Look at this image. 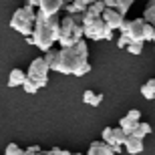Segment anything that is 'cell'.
Wrapping results in <instances>:
<instances>
[{"mask_svg":"<svg viewBox=\"0 0 155 155\" xmlns=\"http://www.w3.org/2000/svg\"><path fill=\"white\" fill-rule=\"evenodd\" d=\"M91 71L89 63V46L85 40H79L77 45L69 48H61V63H58V73L63 75H75L83 77Z\"/></svg>","mask_w":155,"mask_h":155,"instance_id":"obj_1","label":"cell"},{"mask_svg":"<svg viewBox=\"0 0 155 155\" xmlns=\"http://www.w3.org/2000/svg\"><path fill=\"white\" fill-rule=\"evenodd\" d=\"M61 35V16L58 14H52V16H46L36 8V20H35V30L30 35L32 45L40 51H48L52 48V45L58 40Z\"/></svg>","mask_w":155,"mask_h":155,"instance_id":"obj_2","label":"cell"},{"mask_svg":"<svg viewBox=\"0 0 155 155\" xmlns=\"http://www.w3.org/2000/svg\"><path fill=\"white\" fill-rule=\"evenodd\" d=\"M83 14H64L61 18V35H58V45L61 48H69L83 40Z\"/></svg>","mask_w":155,"mask_h":155,"instance_id":"obj_3","label":"cell"},{"mask_svg":"<svg viewBox=\"0 0 155 155\" xmlns=\"http://www.w3.org/2000/svg\"><path fill=\"white\" fill-rule=\"evenodd\" d=\"M35 20H36V8L30 4L20 6L10 18V28L20 32L22 36H30L35 30Z\"/></svg>","mask_w":155,"mask_h":155,"instance_id":"obj_4","label":"cell"},{"mask_svg":"<svg viewBox=\"0 0 155 155\" xmlns=\"http://www.w3.org/2000/svg\"><path fill=\"white\" fill-rule=\"evenodd\" d=\"M83 32L89 40H113V32L107 24L103 22V18H97V20H91V22L83 24Z\"/></svg>","mask_w":155,"mask_h":155,"instance_id":"obj_5","label":"cell"},{"mask_svg":"<svg viewBox=\"0 0 155 155\" xmlns=\"http://www.w3.org/2000/svg\"><path fill=\"white\" fill-rule=\"evenodd\" d=\"M48 73H51V69H48L45 57H38V58H35V61L30 63L28 71H26V79L35 81L36 85L42 89V87L48 85Z\"/></svg>","mask_w":155,"mask_h":155,"instance_id":"obj_6","label":"cell"},{"mask_svg":"<svg viewBox=\"0 0 155 155\" xmlns=\"http://www.w3.org/2000/svg\"><path fill=\"white\" fill-rule=\"evenodd\" d=\"M143 26H145V20L143 18H135V20H125L121 24L119 32L125 35L131 42H145L143 38Z\"/></svg>","mask_w":155,"mask_h":155,"instance_id":"obj_7","label":"cell"},{"mask_svg":"<svg viewBox=\"0 0 155 155\" xmlns=\"http://www.w3.org/2000/svg\"><path fill=\"white\" fill-rule=\"evenodd\" d=\"M101 18H103V22L107 24L111 30H119L121 24L125 22V14L119 12V10H115V8H105Z\"/></svg>","mask_w":155,"mask_h":155,"instance_id":"obj_8","label":"cell"},{"mask_svg":"<svg viewBox=\"0 0 155 155\" xmlns=\"http://www.w3.org/2000/svg\"><path fill=\"white\" fill-rule=\"evenodd\" d=\"M105 8H107V6H105L103 0H95V2H93V4L85 10V14H83V24L101 18V16H103V10H105Z\"/></svg>","mask_w":155,"mask_h":155,"instance_id":"obj_9","label":"cell"},{"mask_svg":"<svg viewBox=\"0 0 155 155\" xmlns=\"http://www.w3.org/2000/svg\"><path fill=\"white\" fill-rule=\"evenodd\" d=\"M64 2L63 0H38V10L46 16H52V14H58L63 10Z\"/></svg>","mask_w":155,"mask_h":155,"instance_id":"obj_10","label":"cell"},{"mask_svg":"<svg viewBox=\"0 0 155 155\" xmlns=\"http://www.w3.org/2000/svg\"><path fill=\"white\" fill-rule=\"evenodd\" d=\"M87 155H117V153L111 149V145H107L105 141H93V143L89 145Z\"/></svg>","mask_w":155,"mask_h":155,"instance_id":"obj_11","label":"cell"},{"mask_svg":"<svg viewBox=\"0 0 155 155\" xmlns=\"http://www.w3.org/2000/svg\"><path fill=\"white\" fill-rule=\"evenodd\" d=\"M123 147H125L127 153L137 155V153H141V151H143V139H137V137H133V135H127Z\"/></svg>","mask_w":155,"mask_h":155,"instance_id":"obj_12","label":"cell"},{"mask_svg":"<svg viewBox=\"0 0 155 155\" xmlns=\"http://www.w3.org/2000/svg\"><path fill=\"white\" fill-rule=\"evenodd\" d=\"M45 61L48 64V69L58 73V63H61V48H48L45 52Z\"/></svg>","mask_w":155,"mask_h":155,"instance_id":"obj_13","label":"cell"},{"mask_svg":"<svg viewBox=\"0 0 155 155\" xmlns=\"http://www.w3.org/2000/svg\"><path fill=\"white\" fill-rule=\"evenodd\" d=\"M103 101V93H97V91H85L83 93V103L89 105V107H99Z\"/></svg>","mask_w":155,"mask_h":155,"instance_id":"obj_14","label":"cell"},{"mask_svg":"<svg viewBox=\"0 0 155 155\" xmlns=\"http://www.w3.org/2000/svg\"><path fill=\"white\" fill-rule=\"evenodd\" d=\"M103 2H105L107 8H115V10L127 14V10L131 8V4L135 2V0H103Z\"/></svg>","mask_w":155,"mask_h":155,"instance_id":"obj_15","label":"cell"},{"mask_svg":"<svg viewBox=\"0 0 155 155\" xmlns=\"http://www.w3.org/2000/svg\"><path fill=\"white\" fill-rule=\"evenodd\" d=\"M24 81H26V73L22 69H12L8 75V87H22Z\"/></svg>","mask_w":155,"mask_h":155,"instance_id":"obj_16","label":"cell"},{"mask_svg":"<svg viewBox=\"0 0 155 155\" xmlns=\"http://www.w3.org/2000/svg\"><path fill=\"white\" fill-rule=\"evenodd\" d=\"M125 139H127V133L123 131L119 125H117V127H113V137H111V141H109L107 145H111V147H115V145H121V147H123Z\"/></svg>","mask_w":155,"mask_h":155,"instance_id":"obj_17","label":"cell"},{"mask_svg":"<svg viewBox=\"0 0 155 155\" xmlns=\"http://www.w3.org/2000/svg\"><path fill=\"white\" fill-rule=\"evenodd\" d=\"M149 133H151V125H149V123H141V121H139L137 125H135V129H133L131 135H133V137H137V139H145Z\"/></svg>","mask_w":155,"mask_h":155,"instance_id":"obj_18","label":"cell"},{"mask_svg":"<svg viewBox=\"0 0 155 155\" xmlns=\"http://www.w3.org/2000/svg\"><path fill=\"white\" fill-rule=\"evenodd\" d=\"M141 95H143L147 101H153L155 99V79H149L143 87H141Z\"/></svg>","mask_w":155,"mask_h":155,"instance_id":"obj_19","label":"cell"},{"mask_svg":"<svg viewBox=\"0 0 155 155\" xmlns=\"http://www.w3.org/2000/svg\"><path fill=\"white\" fill-rule=\"evenodd\" d=\"M141 18H143L145 22L155 24V0H149V2H147V6H145L143 16H141Z\"/></svg>","mask_w":155,"mask_h":155,"instance_id":"obj_20","label":"cell"},{"mask_svg":"<svg viewBox=\"0 0 155 155\" xmlns=\"http://www.w3.org/2000/svg\"><path fill=\"white\" fill-rule=\"evenodd\" d=\"M135 125H137V123H135V121H131V119H127V117H121V121H119V127L127 133V135H131V133H133Z\"/></svg>","mask_w":155,"mask_h":155,"instance_id":"obj_21","label":"cell"},{"mask_svg":"<svg viewBox=\"0 0 155 155\" xmlns=\"http://www.w3.org/2000/svg\"><path fill=\"white\" fill-rule=\"evenodd\" d=\"M143 38L145 40H151V42L155 40V24L145 22V26H143Z\"/></svg>","mask_w":155,"mask_h":155,"instance_id":"obj_22","label":"cell"},{"mask_svg":"<svg viewBox=\"0 0 155 155\" xmlns=\"http://www.w3.org/2000/svg\"><path fill=\"white\" fill-rule=\"evenodd\" d=\"M93 2H95V0H73V4H75V8H77L79 14H85V10L93 4Z\"/></svg>","mask_w":155,"mask_h":155,"instance_id":"obj_23","label":"cell"},{"mask_svg":"<svg viewBox=\"0 0 155 155\" xmlns=\"http://www.w3.org/2000/svg\"><path fill=\"white\" fill-rule=\"evenodd\" d=\"M22 89H24L26 93H30V95H35V93H38V91H40V87L36 85L35 81H30V79H26V81L22 83Z\"/></svg>","mask_w":155,"mask_h":155,"instance_id":"obj_24","label":"cell"},{"mask_svg":"<svg viewBox=\"0 0 155 155\" xmlns=\"http://www.w3.org/2000/svg\"><path fill=\"white\" fill-rule=\"evenodd\" d=\"M125 51L131 52V54H141L143 52V42H129Z\"/></svg>","mask_w":155,"mask_h":155,"instance_id":"obj_25","label":"cell"},{"mask_svg":"<svg viewBox=\"0 0 155 155\" xmlns=\"http://www.w3.org/2000/svg\"><path fill=\"white\" fill-rule=\"evenodd\" d=\"M4 155H24V149H20L16 143H8V145H6Z\"/></svg>","mask_w":155,"mask_h":155,"instance_id":"obj_26","label":"cell"},{"mask_svg":"<svg viewBox=\"0 0 155 155\" xmlns=\"http://www.w3.org/2000/svg\"><path fill=\"white\" fill-rule=\"evenodd\" d=\"M125 117H127V119H131V121H135V123H139V121H141V111H139V109H131Z\"/></svg>","mask_w":155,"mask_h":155,"instance_id":"obj_27","label":"cell"},{"mask_svg":"<svg viewBox=\"0 0 155 155\" xmlns=\"http://www.w3.org/2000/svg\"><path fill=\"white\" fill-rule=\"evenodd\" d=\"M111 137H113V127H105V129H103V135H101V141L109 143Z\"/></svg>","mask_w":155,"mask_h":155,"instance_id":"obj_28","label":"cell"},{"mask_svg":"<svg viewBox=\"0 0 155 155\" xmlns=\"http://www.w3.org/2000/svg\"><path fill=\"white\" fill-rule=\"evenodd\" d=\"M129 42H131V40L127 38L125 35H119V38H117V46H119V48H127V45H129Z\"/></svg>","mask_w":155,"mask_h":155,"instance_id":"obj_29","label":"cell"},{"mask_svg":"<svg viewBox=\"0 0 155 155\" xmlns=\"http://www.w3.org/2000/svg\"><path fill=\"white\" fill-rule=\"evenodd\" d=\"M51 153H52V155H73L71 151H67V149H58V147H52Z\"/></svg>","mask_w":155,"mask_h":155,"instance_id":"obj_30","label":"cell"},{"mask_svg":"<svg viewBox=\"0 0 155 155\" xmlns=\"http://www.w3.org/2000/svg\"><path fill=\"white\" fill-rule=\"evenodd\" d=\"M24 4H30V6H35V8H38V0H24Z\"/></svg>","mask_w":155,"mask_h":155,"instance_id":"obj_31","label":"cell"},{"mask_svg":"<svg viewBox=\"0 0 155 155\" xmlns=\"http://www.w3.org/2000/svg\"><path fill=\"white\" fill-rule=\"evenodd\" d=\"M63 2H64V4H69V2H73V0H63Z\"/></svg>","mask_w":155,"mask_h":155,"instance_id":"obj_32","label":"cell"},{"mask_svg":"<svg viewBox=\"0 0 155 155\" xmlns=\"http://www.w3.org/2000/svg\"><path fill=\"white\" fill-rule=\"evenodd\" d=\"M46 155H52V153H51V151H46Z\"/></svg>","mask_w":155,"mask_h":155,"instance_id":"obj_33","label":"cell"},{"mask_svg":"<svg viewBox=\"0 0 155 155\" xmlns=\"http://www.w3.org/2000/svg\"><path fill=\"white\" fill-rule=\"evenodd\" d=\"M73 155H83V153H73Z\"/></svg>","mask_w":155,"mask_h":155,"instance_id":"obj_34","label":"cell"},{"mask_svg":"<svg viewBox=\"0 0 155 155\" xmlns=\"http://www.w3.org/2000/svg\"><path fill=\"white\" fill-rule=\"evenodd\" d=\"M153 101H155V99H153Z\"/></svg>","mask_w":155,"mask_h":155,"instance_id":"obj_35","label":"cell"},{"mask_svg":"<svg viewBox=\"0 0 155 155\" xmlns=\"http://www.w3.org/2000/svg\"><path fill=\"white\" fill-rule=\"evenodd\" d=\"M153 42H155V40H153Z\"/></svg>","mask_w":155,"mask_h":155,"instance_id":"obj_36","label":"cell"}]
</instances>
